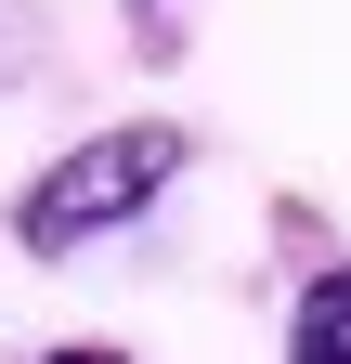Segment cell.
I'll use <instances>...</instances> for the list:
<instances>
[{
  "label": "cell",
  "instance_id": "1",
  "mask_svg": "<svg viewBox=\"0 0 351 364\" xmlns=\"http://www.w3.org/2000/svg\"><path fill=\"white\" fill-rule=\"evenodd\" d=\"M183 169H195V130H169V117H117V130L65 144V156L14 196V247H26V260H78V247L130 235V221H144Z\"/></svg>",
  "mask_w": 351,
  "mask_h": 364
},
{
  "label": "cell",
  "instance_id": "2",
  "mask_svg": "<svg viewBox=\"0 0 351 364\" xmlns=\"http://www.w3.org/2000/svg\"><path fill=\"white\" fill-rule=\"evenodd\" d=\"M286 364H351V260H325L286 312Z\"/></svg>",
  "mask_w": 351,
  "mask_h": 364
},
{
  "label": "cell",
  "instance_id": "3",
  "mask_svg": "<svg viewBox=\"0 0 351 364\" xmlns=\"http://www.w3.org/2000/svg\"><path fill=\"white\" fill-rule=\"evenodd\" d=\"M117 14H130V39H144V53L169 65V53H183V0H117Z\"/></svg>",
  "mask_w": 351,
  "mask_h": 364
},
{
  "label": "cell",
  "instance_id": "4",
  "mask_svg": "<svg viewBox=\"0 0 351 364\" xmlns=\"http://www.w3.org/2000/svg\"><path fill=\"white\" fill-rule=\"evenodd\" d=\"M39 364H130L117 338H65V351H39Z\"/></svg>",
  "mask_w": 351,
  "mask_h": 364
}]
</instances>
